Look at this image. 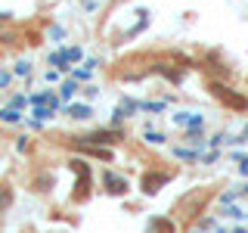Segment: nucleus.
Instances as JSON below:
<instances>
[{
	"label": "nucleus",
	"instance_id": "nucleus-18",
	"mask_svg": "<svg viewBox=\"0 0 248 233\" xmlns=\"http://www.w3.org/2000/svg\"><path fill=\"white\" fill-rule=\"evenodd\" d=\"M230 159H232V162H239V171H242V174H248V155H242V152H232Z\"/></svg>",
	"mask_w": 248,
	"mask_h": 233
},
{
	"label": "nucleus",
	"instance_id": "nucleus-10",
	"mask_svg": "<svg viewBox=\"0 0 248 233\" xmlns=\"http://www.w3.org/2000/svg\"><path fill=\"white\" fill-rule=\"evenodd\" d=\"M96 66H99V62H96V59H90L84 68H75L72 78H75V81H90V78H93V68H96Z\"/></svg>",
	"mask_w": 248,
	"mask_h": 233
},
{
	"label": "nucleus",
	"instance_id": "nucleus-7",
	"mask_svg": "<svg viewBox=\"0 0 248 233\" xmlns=\"http://www.w3.org/2000/svg\"><path fill=\"white\" fill-rule=\"evenodd\" d=\"M118 131H93V134L81 137V143H108V140H118Z\"/></svg>",
	"mask_w": 248,
	"mask_h": 233
},
{
	"label": "nucleus",
	"instance_id": "nucleus-16",
	"mask_svg": "<svg viewBox=\"0 0 248 233\" xmlns=\"http://www.w3.org/2000/svg\"><path fill=\"white\" fill-rule=\"evenodd\" d=\"M16 75H19V78H28V75H31V62H28V59L16 62Z\"/></svg>",
	"mask_w": 248,
	"mask_h": 233
},
{
	"label": "nucleus",
	"instance_id": "nucleus-3",
	"mask_svg": "<svg viewBox=\"0 0 248 233\" xmlns=\"http://www.w3.org/2000/svg\"><path fill=\"white\" fill-rule=\"evenodd\" d=\"M68 165H72L75 171H78V174H81V181H78V190H75V199H84V196H87V190H90V165H87V162H68Z\"/></svg>",
	"mask_w": 248,
	"mask_h": 233
},
{
	"label": "nucleus",
	"instance_id": "nucleus-22",
	"mask_svg": "<svg viewBox=\"0 0 248 233\" xmlns=\"http://www.w3.org/2000/svg\"><path fill=\"white\" fill-rule=\"evenodd\" d=\"M44 81H46V84H56V81H59V68H50V72L44 75Z\"/></svg>",
	"mask_w": 248,
	"mask_h": 233
},
{
	"label": "nucleus",
	"instance_id": "nucleus-6",
	"mask_svg": "<svg viewBox=\"0 0 248 233\" xmlns=\"http://www.w3.org/2000/svg\"><path fill=\"white\" fill-rule=\"evenodd\" d=\"M168 181H170V174H155V171H149V174L143 177V193H146V196H155Z\"/></svg>",
	"mask_w": 248,
	"mask_h": 233
},
{
	"label": "nucleus",
	"instance_id": "nucleus-1",
	"mask_svg": "<svg viewBox=\"0 0 248 233\" xmlns=\"http://www.w3.org/2000/svg\"><path fill=\"white\" fill-rule=\"evenodd\" d=\"M211 90H214V97H217V100H223V103L232 106L236 112H245V109H248V97H239V93H236V90H230L227 84L211 81Z\"/></svg>",
	"mask_w": 248,
	"mask_h": 233
},
{
	"label": "nucleus",
	"instance_id": "nucleus-8",
	"mask_svg": "<svg viewBox=\"0 0 248 233\" xmlns=\"http://www.w3.org/2000/svg\"><path fill=\"white\" fill-rule=\"evenodd\" d=\"M65 112H68V118H75V121H84V118H90V115H93V109H90L87 103H72V106L65 109Z\"/></svg>",
	"mask_w": 248,
	"mask_h": 233
},
{
	"label": "nucleus",
	"instance_id": "nucleus-9",
	"mask_svg": "<svg viewBox=\"0 0 248 233\" xmlns=\"http://www.w3.org/2000/svg\"><path fill=\"white\" fill-rule=\"evenodd\" d=\"M146 233H177V230H174V224H170L168 217H152Z\"/></svg>",
	"mask_w": 248,
	"mask_h": 233
},
{
	"label": "nucleus",
	"instance_id": "nucleus-11",
	"mask_svg": "<svg viewBox=\"0 0 248 233\" xmlns=\"http://www.w3.org/2000/svg\"><path fill=\"white\" fill-rule=\"evenodd\" d=\"M0 121L3 124H19L22 121V112L16 106H10V109H0Z\"/></svg>",
	"mask_w": 248,
	"mask_h": 233
},
{
	"label": "nucleus",
	"instance_id": "nucleus-17",
	"mask_svg": "<svg viewBox=\"0 0 248 233\" xmlns=\"http://www.w3.org/2000/svg\"><path fill=\"white\" fill-rule=\"evenodd\" d=\"M174 155H177V159H199V152L196 150H186V146H177Z\"/></svg>",
	"mask_w": 248,
	"mask_h": 233
},
{
	"label": "nucleus",
	"instance_id": "nucleus-14",
	"mask_svg": "<svg viewBox=\"0 0 248 233\" xmlns=\"http://www.w3.org/2000/svg\"><path fill=\"white\" fill-rule=\"evenodd\" d=\"M10 202H13V190L10 186H0V215L10 208Z\"/></svg>",
	"mask_w": 248,
	"mask_h": 233
},
{
	"label": "nucleus",
	"instance_id": "nucleus-26",
	"mask_svg": "<svg viewBox=\"0 0 248 233\" xmlns=\"http://www.w3.org/2000/svg\"><path fill=\"white\" fill-rule=\"evenodd\" d=\"M242 196H248V183H245V186H242Z\"/></svg>",
	"mask_w": 248,
	"mask_h": 233
},
{
	"label": "nucleus",
	"instance_id": "nucleus-21",
	"mask_svg": "<svg viewBox=\"0 0 248 233\" xmlns=\"http://www.w3.org/2000/svg\"><path fill=\"white\" fill-rule=\"evenodd\" d=\"M28 103H31V100H28V97H22V93H16V97L10 100V106H16V109H22V106H28Z\"/></svg>",
	"mask_w": 248,
	"mask_h": 233
},
{
	"label": "nucleus",
	"instance_id": "nucleus-12",
	"mask_svg": "<svg viewBox=\"0 0 248 233\" xmlns=\"http://www.w3.org/2000/svg\"><path fill=\"white\" fill-rule=\"evenodd\" d=\"M56 109H59V106H34V115H37V121H46V118H53V115H56Z\"/></svg>",
	"mask_w": 248,
	"mask_h": 233
},
{
	"label": "nucleus",
	"instance_id": "nucleus-5",
	"mask_svg": "<svg viewBox=\"0 0 248 233\" xmlns=\"http://www.w3.org/2000/svg\"><path fill=\"white\" fill-rule=\"evenodd\" d=\"M170 121L177 124V128H202V124H205V115H199V112H174L170 115Z\"/></svg>",
	"mask_w": 248,
	"mask_h": 233
},
{
	"label": "nucleus",
	"instance_id": "nucleus-20",
	"mask_svg": "<svg viewBox=\"0 0 248 233\" xmlns=\"http://www.w3.org/2000/svg\"><path fill=\"white\" fill-rule=\"evenodd\" d=\"M227 215L232 217V221H245V217H248L245 208H236V205H230V212H227Z\"/></svg>",
	"mask_w": 248,
	"mask_h": 233
},
{
	"label": "nucleus",
	"instance_id": "nucleus-13",
	"mask_svg": "<svg viewBox=\"0 0 248 233\" xmlns=\"http://www.w3.org/2000/svg\"><path fill=\"white\" fill-rule=\"evenodd\" d=\"M75 93H78V81H75V78H72V81H65V84L59 87V97H62V100H72Z\"/></svg>",
	"mask_w": 248,
	"mask_h": 233
},
{
	"label": "nucleus",
	"instance_id": "nucleus-15",
	"mask_svg": "<svg viewBox=\"0 0 248 233\" xmlns=\"http://www.w3.org/2000/svg\"><path fill=\"white\" fill-rule=\"evenodd\" d=\"M146 143L161 146V143H165V134H158V131H146Z\"/></svg>",
	"mask_w": 248,
	"mask_h": 233
},
{
	"label": "nucleus",
	"instance_id": "nucleus-27",
	"mask_svg": "<svg viewBox=\"0 0 248 233\" xmlns=\"http://www.w3.org/2000/svg\"><path fill=\"white\" fill-rule=\"evenodd\" d=\"M217 233H223V230H217Z\"/></svg>",
	"mask_w": 248,
	"mask_h": 233
},
{
	"label": "nucleus",
	"instance_id": "nucleus-24",
	"mask_svg": "<svg viewBox=\"0 0 248 233\" xmlns=\"http://www.w3.org/2000/svg\"><path fill=\"white\" fill-rule=\"evenodd\" d=\"M50 37L53 41H62V37H65V28H50Z\"/></svg>",
	"mask_w": 248,
	"mask_h": 233
},
{
	"label": "nucleus",
	"instance_id": "nucleus-2",
	"mask_svg": "<svg viewBox=\"0 0 248 233\" xmlns=\"http://www.w3.org/2000/svg\"><path fill=\"white\" fill-rule=\"evenodd\" d=\"M81 47H68V50H56V53H50V66H56L59 72H65L68 68V62H81Z\"/></svg>",
	"mask_w": 248,
	"mask_h": 233
},
{
	"label": "nucleus",
	"instance_id": "nucleus-25",
	"mask_svg": "<svg viewBox=\"0 0 248 233\" xmlns=\"http://www.w3.org/2000/svg\"><path fill=\"white\" fill-rule=\"evenodd\" d=\"M13 19V13H0V22H10Z\"/></svg>",
	"mask_w": 248,
	"mask_h": 233
},
{
	"label": "nucleus",
	"instance_id": "nucleus-19",
	"mask_svg": "<svg viewBox=\"0 0 248 233\" xmlns=\"http://www.w3.org/2000/svg\"><path fill=\"white\" fill-rule=\"evenodd\" d=\"M140 109H143V112H161L165 103H161V100H155V103H140Z\"/></svg>",
	"mask_w": 248,
	"mask_h": 233
},
{
	"label": "nucleus",
	"instance_id": "nucleus-23",
	"mask_svg": "<svg viewBox=\"0 0 248 233\" xmlns=\"http://www.w3.org/2000/svg\"><path fill=\"white\" fill-rule=\"evenodd\" d=\"M10 81H13V72H3V68H0V87H10Z\"/></svg>",
	"mask_w": 248,
	"mask_h": 233
},
{
	"label": "nucleus",
	"instance_id": "nucleus-4",
	"mask_svg": "<svg viewBox=\"0 0 248 233\" xmlns=\"http://www.w3.org/2000/svg\"><path fill=\"white\" fill-rule=\"evenodd\" d=\"M103 186H106L108 193H112V196H124V193L130 190L127 181H124V177H118L115 171H103Z\"/></svg>",
	"mask_w": 248,
	"mask_h": 233
}]
</instances>
